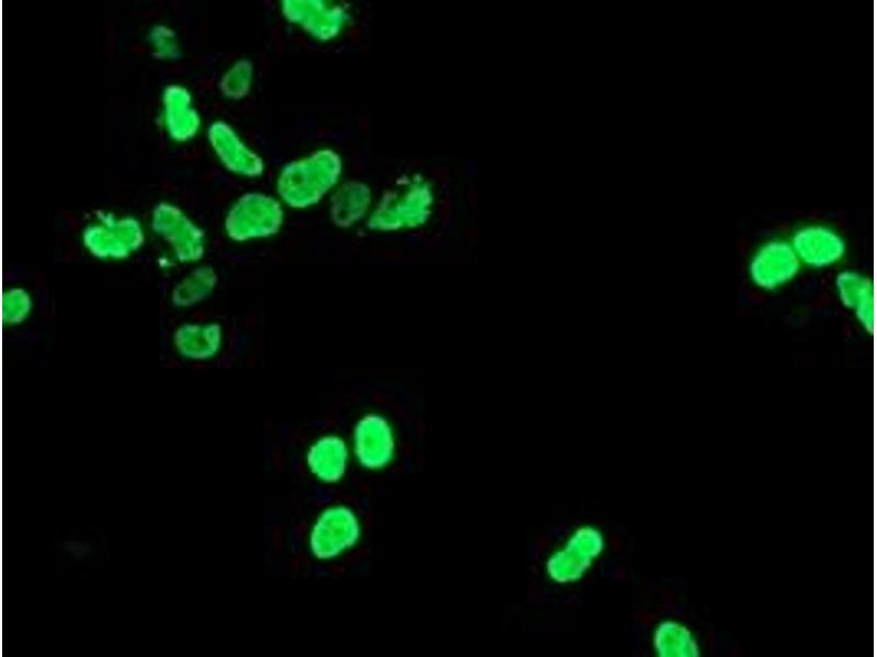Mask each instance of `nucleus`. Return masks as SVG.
Masks as SVG:
<instances>
[{
    "label": "nucleus",
    "mask_w": 877,
    "mask_h": 657,
    "mask_svg": "<svg viewBox=\"0 0 877 657\" xmlns=\"http://www.w3.org/2000/svg\"><path fill=\"white\" fill-rule=\"evenodd\" d=\"M341 168L340 157L333 151L315 152L282 170L278 193L292 207L314 205L337 183Z\"/></svg>",
    "instance_id": "obj_1"
},
{
    "label": "nucleus",
    "mask_w": 877,
    "mask_h": 657,
    "mask_svg": "<svg viewBox=\"0 0 877 657\" xmlns=\"http://www.w3.org/2000/svg\"><path fill=\"white\" fill-rule=\"evenodd\" d=\"M433 194L420 177L408 182L401 189L386 192L367 221V228L394 231L423 224L431 215Z\"/></svg>",
    "instance_id": "obj_2"
},
{
    "label": "nucleus",
    "mask_w": 877,
    "mask_h": 657,
    "mask_svg": "<svg viewBox=\"0 0 877 657\" xmlns=\"http://www.w3.org/2000/svg\"><path fill=\"white\" fill-rule=\"evenodd\" d=\"M283 221L281 205L262 194L244 196L232 209L228 231L237 240L275 234Z\"/></svg>",
    "instance_id": "obj_3"
},
{
    "label": "nucleus",
    "mask_w": 877,
    "mask_h": 657,
    "mask_svg": "<svg viewBox=\"0 0 877 657\" xmlns=\"http://www.w3.org/2000/svg\"><path fill=\"white\" fill-rule=\"evenodd\" d=\"M358 523L351 510L337 507L326 510L311 533V549L319 558H330L354 544Z\"/></svg>",
    "instance_id": "obj_4"
},
{
    "label": "nucleus",
    "mask_w": 877,
    "mask_h": 657,
    "mask_svg": "<svg viewBox=\"0 0 877 657\" xmlns=\"http://www.w3.org/2000/svg\"><path fill=\"white\" fill-rule=\"evenodd\" d=\"M282 10L291 22L299 24L321 41L337 36L348 20V12L342 5L326 1H283Z\"/></svg>",
    "instance_id": "obj_5"
},
{
    "label": "nucleus",
    "mask_w": 877,
    "mask_h": 657,
    "mask_svg": "<svg viewBox=\"0 0 877 657\" xmlns=\"http://www.w3.org/2000/svg\"><path fill=\"white\" fill-rule=\"evenodd\" d=\"M355 452L360 462L369 469L385 465L392 456L390 427L377 415H366L355 427Z\"/></svg>",
    "instance_id": "obj_6"
},
{
    "label": "nucleus",
    "mask_w": 877,
    "mask_h": 657,
    "mask_svg": "<svg viewBox=\"0 0 877 657\" xmlns=\"http://www.w3.org/2000/svg\"><path fill=\"white\" fill-rule=\"evenodd\" d=\"M346 447L333 436L323 437L310 449L307 460L312 472L326 482L338 481L345 470Z\"/></svg>",
    "instance_id": "obj_7"
},
{
    "label": "nucleus",
    "mask_w": 877,
    "mask_h": 657,
    "mask_svg": "<svg viewBox=\"0 0 877 657\" xmlns=\"http://www.w3.org/2000/svg\"><path fill=\"white\" fill-rule=\"evenodd\" d=\"M369 203L371 189L361 182H349L332 197L331 219L339 227H350L365 215Z\"/></svg>",
    "instance_id": "obj_8"
},
{
    "label": "nucleus",
    "mask_w": 877,
    "mask_h": 657,
    "mask_svg": "<svg viewBox=\"0 0 877 657\" xmlns=\"http://www.w3.org/2000/svg\"><path fill=\"white\" fill-rule=\"evenodd\" d=\"M795 245L807 260L824 263L834 260L843 247L841 240L834 233L815 227L799 231L795 237Z\"/></svg>",
    "instance_id": "obj_9"
},
{
    "label": "nucleus",
    "mask_w": 877,
    "mask_h": 657,
    "mask_svg": "<svg viewBox=\"0 0 877 657\" xmlns=\"http://www.w3.org/2000/svg\"><path fill=\"white\" fill-rule=\"evenodd\" d=\"M221 134L223 145H218V148L229 168L247 175H259L263 170L261 159L242 146L228 128L221 129Z\"/></svg>",
    "instance_id": "obj_10"
}]
</instances>
